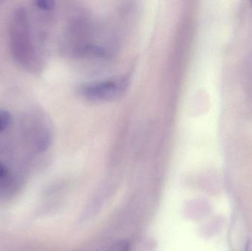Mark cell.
<instances>
[{
    "instance_id": "obj_1",
    "label": "cell",
    "mask_w": 252,
    "mask_h": 251,
    "mask_svg": "<svg viewBox=\"0 0 252 251\" xmlns=\"http://www.w3.org/2000/svg\"><path fill=\"white\" fill-rule=\"evenodd\" d=\"M130 85L127 77L121 76L87 83L80 85L77 94L80 98L95 104L113 103L122 98Z\"/></svg>"
},
{
    "instance_id": "obj_2",
    "label": "cell",
    "mask_w": 252,
    "mask_h": 251,
    "mask_svg": "<svg viewBox=\"0 0 252 251\" xmlns=\"http://www.w3.org/2000/svg\"><path fill=\"white\" fill-rule=\"evenodd\" d=\"M10 42L13 55L19 61H28L31 59L32 47L28 30V17L24 9H18L15 13L10 29Z\"/></svg>"
},
{
    "instance_id": "obj_3",
    "label": "cell",
    "mask_w": 252,
    "mask_h": 251,
    "mask_svg": "<svg viewBox=\"0 0 252 251\" xmlns=\"http://www.w3.org/2000/svg\"><path fill=\"white\" fill-rule=\"evenodd\" d=\"M20 187L21 183L12 173L10 168L0 161V200L10 198Z\"/></svg>"
},
{
    "instance_id": "obj_4",
    "label": "cell",
    "mask_w": 252,
    "mask_h": 251,
    "mask_svg": "<svg viewBox=\"0 0 252 251\" xmlns=\"http://www.w3.org/2000/svg\"><path fill=\"white\" fill-rule=\"evenodd\" d=\"M12 120V116L10 112L6 110H0V132L5 131Z\"/></svg>"
},
{
    "instance_id": "obj_5",
    "label": "cell",
    "mask_w": 252,
    "mask_h": 251,
    "mask_svg": "<svg viewBox=\"0 0 252 251\" xmlns=\"http://www.w3.org/2000/svg\"><path fill=\"white\" fill-rule=\"evenodd\" d=\"M36 7L42 11H52L55 8V2L53 1H48V0H39L35 1Z\"/></svg>"
},
{
    "instance_id": "obj_6",
    "label": "cell",
    "mask_w": 252,
    "mask_h": 251,
    "mask_svg": "<svg viewBox=\"0 0 252 251\" xmlns=\"http://www.w3.org/2000/svg\"><path fill=\"white\" fill-rule=\"evenodd\" d=\"M106 251H128V244L126 242H120Z\"/></svg>"
},
{
    "instance_id": "obj_7",
    "label": "cell",
    "mask_w": 252,
    "mask_h": 251,
    "mask_svg": "<svg viewBox=\"0 0 252 251\" xmlns=\"http://www.w3.org/2000/svg\"><path fill=\"white\" fill-rule=\"evenodd\" d=\"M245 251H252V239L248 240L246 245Z\"/></svg>"
}]
</instances>
